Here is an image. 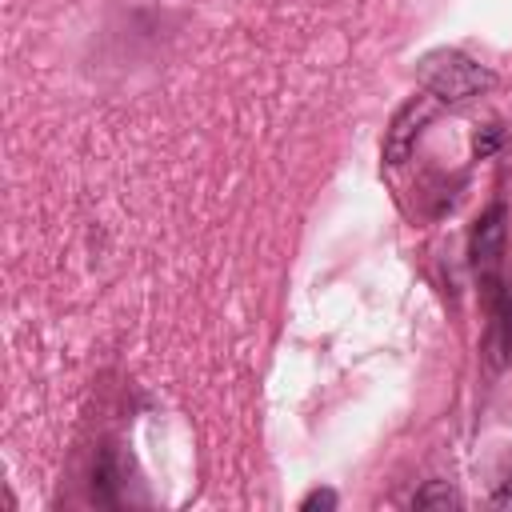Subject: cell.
I'll list each match as a JSON object with an SVG mask.
<instances>
[{
	"label": "cell",
	"mask_w": 512,
	"mask_h": 512,
	"mask_svg": "<svg viewBox=\"0 0 512 512\" xmlns=\"http://www.w3.org/2000/svg\"><path fill=\"white\" fill-rule=\"evenodd\" d=\"M504 240H508V208H504V200H496L476 216V224L468 232V264L476 276L500 272Z\"/></svg>",
	"instance_id": "cell-2"
},
{
	"label": "cell",
	"mask_w": 512,
	"mask_h": 512,
	"mask_svg": "<svg viewBox=\"0 0 512 512\" xmlns=\"http://www.w3.org/2000/svg\"><path fill=\"white\" fill-rule=\"evenodd\" d=\"M432 116V100L428 96H416V100H408L400 112H396V120H392V128L384 132V160L388 164H404L408 160V152H412V144H416V136H420V124Z\"/></svg>",
	"instance_id": "cell-3"
},
{
	"label": "cell",
	"mask_w": 512,
	"mask_h": 512,
	"mask_svg": "<svg viewBox=\"0 0 512 512\" xmlns=\"http://www.w3.org/2000/svg\"><path fill=\"white\" fill-rule=\"evenodd\" d=\"M416 80L424 84V92L432 100H444V104H460V100H472L480 96L484 88H492V72L484 64H476L472 56L456 52V48H436L428 52L420 64H416Z\"/></svg>",
	"instance_id": "cell-1"
},
{
	"label": "cell",
	"mask_w": 512,
	"mask_h": 512,
	"mask_svg": "<svg viewBox=\"0 0 512 512\" xmlns=\"http://www.w3.org/2000/svg\"><path fill=\"white\" fill-rule=\"evenodd\" d=\"M500 144H504V124H488L484 132H476L472 152H476V160H484V156H492Z\"/></svg>",
	"instance_id": "cell-6"
},
{
	"label": "cell",
	"mask_w": 512,
	"mask_h": 512,
	"mask_svg": "<svg viewBox=\"0 0 512 512\" xmlns=\"http://www.w3.org/2000/svg\"><path fill=\"white\" fill-rule=\"evenodd\" d=\"M412 504H416V508H432V504L448 508V504H460V500H456V492H452L448 484H432V488L416 492V496H412Z\"/></svg>",
	"instance_id": "cell-5"
},
{
	"label": "cell",
	"mask_w": 512,
	"mask_h": 512,
	"mask_svg": "<svg viewBox=\"0 0 512 512\" xmlns=\"http://www.w3.org/2000/svg\"><path fill=\"white\" fill-rule=\"evenodd\" d=\"M116 488H120V460H116L112 448H104L96 456V464H92V500L104 504V508H116L120 504Z\"/></svg>",
	"instance_id": "cell-4"
},
{
	"label": "cell",
	"mask_w": 512,
	"mask_h": 512,
	"mask_svg": "<svg viewBox=\"0 0 512 512\" xmlns=\"http://www.w3.org/2000/svg\"><path fill=\"white\" fill-rule=\"evenodd\" d=\"M300 508H304V512H312V508H336V492H332V488H316V492H308V496L300 500Z\"/></svg>",
	"instance_id": "cell-7"
}]
</instances>
